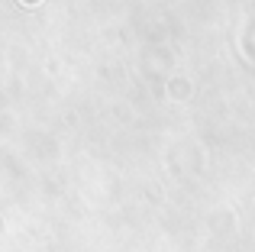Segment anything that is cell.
I'll return each instance as SVG.
<instances>
[{"label":"cell","mask_w":255,"mask_h":252,"mask_svg":"<svg viewBox=\"0 0 255 252\" xmlns=\"http://www.w3.org/2000/svg\"><path fill=\"white\" fill-rule=\"evenodd\" d=\"M26 3H29V0H26ZM32 3H36V0H32Z\"/></svg>","instance_id":"obj_1"}]
</instances>
